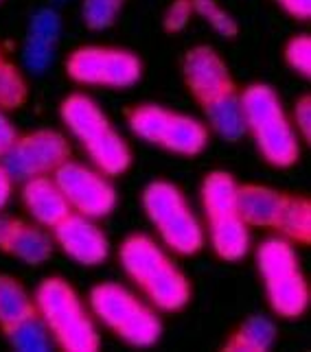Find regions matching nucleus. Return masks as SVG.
I'll return each instance as SVG.
<instances>
[{"label": "nucleus", "instance_id": "nucleus-19", "mask_svg": "<svg viewBox=\"0 0 311 352\" xmlns=\"http://www.w3.org/2000/svg\"><path fill=\"white\" fill-rule=\"evenodd\" d=\"M208 239L215 254L228 263L242 261L250 250V230L237 212L208 219Z\"/></svg>", "mask_w": 311, "mask_h": 352}, {"label": "nucleus", "instance_id": "nucleus-15", "mask_svg": "<svg viewBox=\"0 0 311 352\" xmlns=\"http://www.w3.org/2000/svg\"><path fill=\"white\" fill-rule=\"evenodd\" d=\"M287 192L261 184H244L237 190V214L248 228H270L277 230L283 208L287 204Z\"/></svg>", "mask_w": 311, "mask_h": 352}, {"label": "nucleus", "instance_id": "nucleus-8", "mask_svg": "<svg viewBox=\"0 0 311 352\" xmlns=\"http://www.w3.org/2000/svg\"><path fill=\"white\" fill-rule=\"evenodd\" d=\"M127 125L134 136L171 153L197 155L208 144V127L197 118L178 114L158 103H142L127 112Z\"/></svg>", "mask_w": 311, "mask_h": 352}, {"label": "nucleus", "instance_id": "nucleus-18", "mask_svg": "<svg viewBox=\"0 0 311 352\" xmlns=\"http://www.w3.org/2000/svg\"><path fill=\"white\" fill-rule=\"evenodd\" d=\"M202 107H204L208 125L224 140L237 142L248 133L246 131V114H244L242 94H239L237 88L224 92L219 96H215V99L206 101Z\"/></svg>", "mask_w": 311, "mask_h": 352}, {"label": "nucleus", "instance_id": "nucleus-10", "mask_svg": "<svg viewBox=\"0 0 311 352\" xmlns=\"http://www.w3.org/2000/svg\"><path fill=\"white\" fill-rule=\"evenodd\" d=\"M73 157L64 133L55 129H35L22 133L3 155V164L14 179L27 182L38 175H53L55 168Z\"/></svg>", "mask_w": 311, "mask_h": 352}, {"label": "nucleus", "instance_id": "nucleus-30", "mask_svg": "<svg viewBox=\"0 0 311 352\" xmlns=\"http://www.w3.org/2000/svg\"><path fill=\"white\" fill-rule=\"evenodd\" d=\"M294 127L298 131V136H303V140H311V96L305 94L296 101L294 107Z\"/></svg>", "mask_w": 311, "mask_h": 352}, {"label": "nucleus", "instance_id": "nucleus-34", "mask_svg": "<svg viewBox=\"0 0 311 352\" xmlns=\"http://www.w3.org/2000/svg\"><path fill=\"white\" fill-rule=\"evenodd\" d=\"M14 221H16V219H11V217H7V214L0 212V248L5 245V241H7V236H9V232H11V228H14Z\"/></svg>", "mask_w": 311, "mask_h": 352}, {"label": "nucleus", "instance_id": "nucleus-14", "mask_svg": "<svg viewBox=\"0 0 311 352\" xmlns=\"http://www.w3.org/2000/svg\"><path fill=\"white\" fill-rule=\"evenodd\" d=\"M59 33H62V18L55 9L42 7L31 16L22 46V62L31 72H44L51 66Z\"/></svg>", "mask_w": 311, "mask_h": 352}, {"label": "nucleus", "instance_id": "nucleus-1", "mask_svg": "<svg viewBox=\"0 0 311 352\" xmlns=\"http://www.w3.org/2000/svg\"><path fill=\"white\" fill-rule=\"evenodd\" d=\"M118 261L129 280L160 311H180L191 300L189 278L147 234H129L118 248Z\"/></svg>", "mask_w": 311, "mask_h": 352}, {"label": "nucleus", "instance_id": "nucleus-5", "mask_svg": "<svg viewBox=\"0 0 311 352\" xmlns=\"http://www.w3.org/2000/svg\"><path fill=\"white\" fill-rule=\"evenodd\" d=\"M257 267L263 278L270 309L283 320H296L309 307V285L298 265L292 241L270 236L257 250Z\"/></svg>", "mask_w": 311, "mask_h": 352}, {"label": "nucleus", "instance_id": "nucleus-9", "mask_svg": "<svg viewBox=\"0 0 311 352\" xmlns=\"http://www.w3.org/2000/svg\"><path fill=\"white\" fill-rule=\"evenodd\" d=\"M66 75L81 86L123 90L140 81L142 62L125 48L79 46L66 57Z\"/></svg>", "mask_w": 311, "mask_h": 352}, {"label": "nucleus", "instance_id": "nucleus-27", "mask_svg": "<svg viewBox=\"0 0 311 352\" xmlns=\"http://www.w3.org/2000/svg\"><path fill=\"white\" fill-rule=\"evenodd\" d=\"M193 3V11L204 20L213 31H217L222 38H237L239 27L235 18L226 11L217 0H191Z\"/></svg>", "mask_w": 311, "mask_h": 352}, {"label": "nucleus", "instance_id": "nucleus-3", "mask_svg": "<svg viewBox=\"0 0 311 352\" xmlns=\"http://www.w3.org/2000/svg\"><path fill=\"white\" fill-rule=\"evenodd\" d=\"M59 116H62L66 129L88 153L94 168L110 177L127 171L131 164V151L127 142L88 94H68L59 105Z\"/></svg>", "mask_w": 311, "mask_h": 352}, {"label": "nucleus", "instance_id": "nucleus-21", "mask_svg": "<svg viewBox=\"0 0 311 352\" xmlns=\"http://www.w3.org/2000/svg\"><path fill=\"white\" fill-rule=\"evenodd\" d=\"M237 179L228 171H211L202 182V208L206 219L237 212Z\"/></svg>", "mask_w": 311, "mask_h": 352}, {"label": "nucleus", "instance_id": "nucleus-4", "mask_svg": "<svg viewBox=\"0 0 311 352\" xmlns=\"http://www.w3.org/2000/svg\"><path fill=\"white\" fill-rule=\"evenodd\" d=\"M33 300L53 344L66 352H97L101 348V337L90 313L68 280L55 276L44 278Z\"/></svg>", "mask_w": 311, "mask_h": 352}, {"label": "nucleus", "instance_id": "nucleus-31", "mask_svg": "<svg viewBox=\"0 0 311 352\" xmlns=\"http://www.w3.org/2000/svg\"><path fill=\"white\" fill-rule=\"evenodd\" d=\"M16 138H18L16 125L9 120L5 110H0V157H3L11 149V144L16 142Z\"/></svg>", "mask_w": 311, "mask_h": 352}, {"label": "nucleus", "instance_id": "nucleus-22", "mask_svg": "<svg viewBox=\"0 0 311 352\" xmlns=\"http://www.w3.org/2000/svg\"><path fill=\"white\" fill-rule=\"evenodd\" d=\"M277 342V326L263 315H253L237 326V331L228 337L226 352H266Z\"/></svg>", "mask_w": 311, "mask_h": 352}, {"label": "nucleus", "instance_id": "nucleus-7", "mask_svg": "<svg viewBox=\"0 0 311 352\" xmlns=\"http://www.w3.org/2000/svg\"><path fill=\"white\" fill-rule=\"evenodd\" d=\"M140 201L147 219L169 250L182 256H193L204 248V230L175 184L153 179L142 190Z\"/></svg>", "mask_w": 311, "mask_h": 352}, {"label": "nucleus", "instance_id": "nucleus-2", "mask_svg": "<svg viewBox=\"0 0 311 352\" xmlns=\"http://www.w3.org/2000/svg\"><path fill=\"white\" fill-rule=\"evenodd\" d=\"M239 94L246 114V131H250L263 160L279 168L294 166L301 157V138L279 92L268 83H253Z\"/></svg>", "mask_w": 311, "mask_h": 352}, {"label": "nucleus", "instance_id": "nucleus-11", "mask_svg": "<svg viewBox=\"0 0 311 352\" xmlns=\"http://www.w3.org/2000/svg\"><path fill=\"white\" fill-rule=\"evenodd\" d=\"M53 179L73 212L88 217V219H101L114 210L116 190L99 168H90L70 157L68 162L55 168Z\"/></svg>", "mask_w": 311, "mask_h": 352}, {"label": "nucleus", "instance_id": "nucleus-32", "mask_svg": "<svg viewBox=\"0 0 311 352\" xmlns=\"http://www.w3.org/2000/svg\"><path fill=\"white\" fill-rule=\"evenodd\" d=\"M279 5L296 20H309L311 0H279Z\"/></svg>", "mask_w": 311, "mask_h": 352}, {"label": "nucleus", "instance_id": "nucleus-16", "mask_svg": "<svg viewBox=\"0 0 311 352\" xmlns=\"http://www.w3.org/2000/svg\"><path fill=\"white\" fill-rule=\"evenodd\" d=\"M20 195L25 208L33 217V221L42 228L53 230L59 221L73 212L53 175H38L27 179Z\"/></svg>", "mask_w": 311, "mask_h": 352}, {"label": "nucleus", "instance_id": "nucleus-23", "mask_svg": "<svg viewBox=\"0 0 311 352\" xmlns=\"http://www.w3.org/2000/svg\"><path fill=\"white\" fill-rule=\"evenodd\" d=\"M283 236L292 243L309 245L311 243V204L307 197H287V204L283 208L281 221L277 226Z\"/></svg>", "mask_w": 311, "mask_h": 352}, {"label": "nucleus", "instance_id": "nucleus-29", "mask_svg": "<svg viewBox=\"0 0 311 352\" xmlns=\"http://www.w3.org/2000/svg\"><path fill=\"white\" fill-rule=\"evenodd\" d=\"M193 3L191 0H173L169 5V9L164 11V18H162V27L164 31L169 33H178L186 29V24L193 18Z\"/></svg>", "mask_w": 311, "mask_h": 352}, {"label": "nucleus", "instance_id": "nucleus-33", "mask_svg": "<svg viewBox=\"0 0 311 352\" xmlns=\"http://www.w3.org/2000/svg\"><path fill=\"white\" fill-rule=\"evenodd\" d=\"M11 192H14V177L9 175L5 164L0 162V210L5 208L11 199Z\"/></svg>", "mask_w": 311, "mask_h": 352}, {"label": "nucleus", "instance_id": "nucleus-12", "mask_svg": "<svg viewBox=\"0 0 311 352\" xmlns=\"http://www.w3.org/2000/svg\"><path fill=\"white\" fill-rule=\"evenodd\" d=\"M182 75L191 96L202 105L215 99V96L237 88L228 66L208 44L189 48L182 62Z\"/></svg>", "mask_w": 311, "mask_h": 352}, {"label": "nucleus", "instance_id": "nucleus-20", "mask_svg": "<svg viewBox=\"0 0 311 352\" xmlns=\"http://www.w3.org/2000/svg\"><path fill=\"white\" fill-rule=\"evenodd\" d=\"M38 313L35 300L14 276L0 274V331L5 335Z\"/></svg>", "mask_w": 311, "mask_h": 352}, {"label": "nucleus", "instance_id": "nucleus-28", "mask_svg": "<svg viewBox=\"0 0 311 352\" xmlns=\"http://www.w3.org/2000/svg\"><path fill=\"white\" fill-rule=\"evenodd\" d=\"M283 57L287 66H290L294 72L303 77H311V38L307 33L294 35V38L285 44Z\"/></svg>", "mask_w": 311, "mask_h": 352}, {"label": "nucleus", "instance_id": "nucleus-17", "mask_svg": "<svg viewBox=\"0 0 311 352\" xmlns=\"http://www.w3.org/2000/svg\"><path fill=\"white\" fill-rule=\"evenodd\" d=\"M0 250L20 258L22 263H27L31 267H38L53 256L55 241L42 226L25 223V221L16 219L14 228H11V232L5 241V245Z\"/></svg>", "mask_w": 311, "mask_h": 352}, {"label": "nucleus", "instance_id": "nucleus-6", "mask_svg": "<svg viewBox=\"0 0 311 352\" xmlns=\"http://www.w3.org/2000/svg\"><path fill=\"white\" fill-rule=\"evenodd\" d=\"M90 311L129 346L147 348L158 344L162 335L158 313L121 283H99L92 287Z\"/></svg>", "mask_w": 311, "mask_h": 352}, {"label": "nucleus", "instance_id": "nucleus-35", "mask_svg": "<svg viewBox=\"0 0 311 352\" xmlns=\"http://www.w3.org/2000/svg\"><path fill=\"white\" fill-rule=\"evenodd\" d=\"M0 57H3V53H0Z\"/></svg>", "mask_w": 311, "mask_h": 352}, {"label": "nucleus", "instance_id": "nucleus-24", "mask_svg": "<svg viewBox=\"0 0 311 352\" xmlns=\"http://www.w3.org/2000/svg\"><path fill=\"white\" fill-rule=\"evenodd\" d=\"M29 101V88L16 64L0 57V110H18Z\"/></svg>", "mask_w": 311, "mask_h": 352}, {"label": "nucleus", "instance_id": "nucleus-36", "mask_svg": "<svg viewBox=\"0 0 311 352\" xmlns=\"http://www.w3.org/2000/svg\"><path fill=\"white\" fill-rule=\"evenodd\" d=\"M0 3H3V0H0Z\"/></svg>", "mask_w": 311, "mask_h": 352}, {"label": "nucleus", "instance_id": "nucleus-25", "mask_svg": "<svg viewBox=\"0 0 311 352\" xmlns=\"http://www.w3.org/2000/svg\"><path fill=\"white\" fill-rule=\"evenodd\" d=\"M7 339L11 346L22 352H46L53 346L51 333L46 331L44 322L38 318V313L33 318L20 322L16 329H11L7 333Z\"/></svg>", "mask_w": 311, "mask_h": 352}, {"label": "nucleus", "instance_id": "nucleus-26", "mask_svg": "<svg viewBox=\"0 0 311 352\" xmlns=\"http://www.w3.org/2000/svg\"><path fill=\"white\" fill-rule=\"evenodd\" d=\"M125 0H83L81 18L83 24L92 31H105L116 22Z\"/></svg>", "mask_w": 311, "mask_h": 352}, {"label": "nucleus", "instance_id": "nucleus-13", "mask_svg": "<svg viewBox=\"0 0 311 352\" xmlns=\"http://www.w3.org/2000/svg\"><path fill=\"white\" fill-rule=\"evenodd\" d=\"M53 241L68 258L83 267L101 265L110 254V241L103 234V230L94 223V219L70 212L66 219L53 228Z\"/></svg>", "mask_w": 311, "mask_h": 352}]
</instances>
